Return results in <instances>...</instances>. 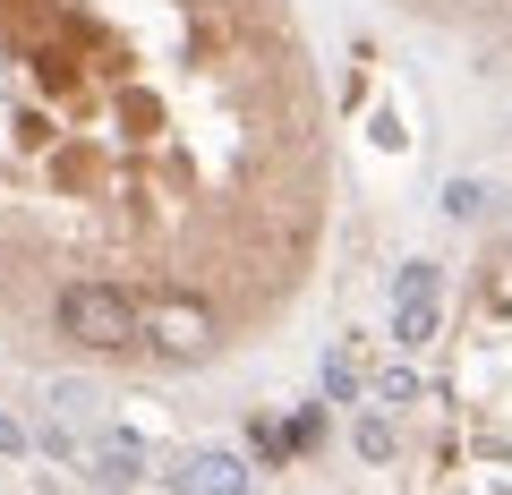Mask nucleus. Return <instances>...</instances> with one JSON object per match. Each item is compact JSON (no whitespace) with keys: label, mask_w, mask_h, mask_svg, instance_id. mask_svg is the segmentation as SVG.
I'll list each match as a JSON object with an SVG mask.
<instances>
[{"label":"nucleus","mask_w":512,"mask_h":495,"mask_svg":"<svg viewBox=\"0 0 512 495\" xmlns=\"http://www.w3.org/2000/svg\"><path fill=\"white\" fill-rule=\"evenodd\" d=\"M325 385L342 393V402H350V393H359V359H350V350H333V367H325Z\"/></svg>","instance_id":"4"},{"label":"nucleus","mask_w":512,"mask_h":495,"mask_svg":"<svg viewBox=\"0 0 512 495\" xmlns=\"http://www.w3.org/2000/svg\"><path fill=\"white\" fill-rule=\"evenodd\" d=\"M444 205H453V214H478V205H487V188H478V180H453V188H444Z\"/></svg>","instance_id":"6"},{"label":"nucleus","mask_w":512,"mask_h":495,"mask_svg":"<svg viewBox=\"0 0 512 495\" xmlns=\"http://www.w3.org/2000/svg\"><path fill=\"white\" fill-rule=\"evenodd\" d=\"M18 444H26V436H18V427H9V419H0V453H18Z\"/></svg>","instance_id":"7"},{"label":"nucleus","mask_w":512,"mask_h":495,"mask_svg":"<svg viewBox=\"0 0 512 495\" xmlns=\"http://www.w3.org/2000/svg\"><path fill=\"white\" fill-rule=\"evenodd\" d=\"M180 487H188V495H239V487H248V470H239L231 453H197Z\"/></svg>","instance_id":"3"},{"label":"nucleus","mask_w":512,"mask_h":495,"mask_svg":"<svg viewBox=\"0 0 512 495\" xmlns=\"http://www.w3.org/2000/svg\"><path fill=\"white\" fill-rule=\"evenodd\" d=\"M359 453L384 461V453H393V427H384V419H359Z\"/></svg>","instance_id":"5"},{"label":"nucleus","mask_w":512,"mask_h":495,"mask_svg":"<svg viewBox=\"0 0 512 495\" xmlns=\"http://www.w3.org/2000/svg\"><path fill=\"white\" fill-rule=\"evenodd\" d=\"M393 333L410 350L436 342V265H402V282H393Z\"/></svg>","instance_id":"2"},{"label":"nucleus","mask_w":512,"mask_h":495,"mask_svg":"<svg viewBox=\"0 0 512 495\" xmlns=\"http://www.w3.org/2000/svg\"><path fill=\"white\" fill-rule=\"evenodd\" d=\"M52 325L69 333L77 350H94V359L146 350V291H128V282H103V274H77V282H60Z\"/></svg>","instance_id":"1"}]
</instances>
